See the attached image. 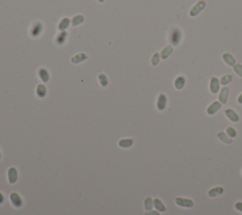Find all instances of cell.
<instances>
[{"mask_svg": "<svg viewBox=\"0 0 242 215\" xmlns=\"http://www.w3.org/2000/svg\"><path fill=\"white\" fill-rule=\"evenodd\" d=\"M153 206H154V208L158 210V211H166V207H164V205L163 204V202L159 199V198H155V199H153Z\"/></svg>", "mask_w": 242, "mask_h": 215, "instance_id": "obj_18", "label": "cell"}, {"mask_svg": "<svg viewBox=\"0 0 242 215\" xmlns=\"http://www.w3.org/2000/svg\"><path fill=\"white\" fill-rule=\"evenodd\" d=\"M4 202V195H2V192H0V204H2Z\"/></svg>", "mask_w": 242, "mask_h": 215, "instance_id": "obj_33", "label": "cell"}, {"mask_svg": "<svg viewBox=\"0 0 242 215\" xmlns=\"http://www.w3.org/2000/svg\"><path fill=\"white\" fill-rule=\"evenodd\" d=\"M67 32L65 31V30H63V31H62L61 33H59L58 35H57V38H56V43L59 44V45H62L64 43H65V41H66V39H67Z\"/></svg>", "mask_w": 242, "mask_h": 215, "instance_id": "obj_16", "label": "cell"}, {"mask_svg": "<svg viewBox=\"0 0 242 215\" xmlns=\"http://www.w3.org/2000/svg\"><path fill=\"white\" fill-rule=\"evenodd\" d=\"M145 215H160L158 210H149L145 213Z\"/></svg>", "mask_w": 242, "mask_h": 215, "instance_id": "obj_31", "label": "cell"}, {"mask_svg": "<svg viewBox=\"0 0 242 215\" xmlns=\"http://www.w3.org/2000/svg\"><path fill=\"white\" fill-rule=\"evenodd\" d=\"M0 158H1V153H0Z\"/></svg>", "mask_w": 242, "mask_h": 215, "instance_id": "obj_36", "label": "cell"}, {"mask_svg": "<svg viewBox=\"0 0 242 215\" xmlns=\"http://www.w3.org/2000/svg\"><path fill=\"white\" fill-rule=\"evenodd\" d=\"M98 81H100V85L102 87H106L108 85V82H109L108 78H107L105 74H100V75H98Z\"/></svg>", "mask_w": 242, "mask_h": 215, "instance_id": "obj_25", "label": "cell"}, {"mask_svg": "<svg viewBox=\"0 0 242 215\" xmlns=\"http://www.w3.org/2000/svg\"><path fill=\"white\" fill-rule=\"evenodd\" d=\"M159 61H160V55L158 53H155L154 55L152 56V59H151V64L153 66H155L159 63Z\"/></svg>", "mask_w": 242, "mask_h": 215, "instance_id": "obj_30", "label": "cell"}, {"mask_svg": "<svg viewBox=\"0 0 242 215\" xmlns=\"http://www.w3.org/2000/svg\"><path fill=\"white\" fill-rule=\"evenodd\" d=\"M36 94L39 97L43 98L47 95V87L43 84H39L36 89Z\"/></svg>", "mask_w": 242, "mask_h": 215, "instance_id": "obj_20", "label": "cell"}, {"mask_svg": "<svg viewBox=\"0 0 242 215\" xmlns=\"http://www.w3.org/2000/svg\"><path fill=\"white\" fill-rule=\"evenodd\" d=\"M97 1L100 2V3H103V2L105 1V0H97Z\"/></svg>", "mask_w": 242, "mask_h": 215, "instance_id": "obj_35", "label": "cell"}, {"mask_svg": "<svg viewBox=\"0 0 242 215\" xmlns=\"http://www.w3.org/2000/svg\"><path fill=\"white\" fill-rule=\"evenodd\" d=\"M70 23H71V21H70L69 18H67V17L62 18L61 20V22H60V24H59V29L62 30V31H63L64 29H66L69 27Z\"/></svg>", "mask_w": 242, "mask_h": 215, "instance_id": "obj_22", "label": "cell"}, {"mask_svg": "<svg viewBox=\"0 0 242 215\" xmlns=\"http://www.w3.org/2000/svg\"><path fill=\"white\" fill-rule=\"evenodd\" d=\"M184 84H185V78L183 76H178L177 78L175 79L174 85H175V88L177 90H182L183 88Z\"/></svg>", "mask_w": 242, "mask_h": 215, "instance_id": "obj_21", "label": "cell"}, {"mask_svg": "<svg viewBox=\"0 0 242 215\" xmlns=\"http://www.w3.org/2000/svg\"><path fill=\"white\" fill-rule=\"evenodd\" d=\"M42 32H43V25L40 22H36L35 24H33V26L31 27L30 31H29L31 37H33V38L39 37L42 34Z\"/></svg>", "mask_w": 242, "mask_h": 215, "instance_id": "obj_4", "label": "cell"}, {"mask_svg": "<svg viewBox=\"0 0 242 215\" xmlns=\"http://www.w3.org/2000/svg\"><path fill=\"white\" fill-rule=\"evenodd\" d=\"M9 199H10V202L13 203V205L15 207V208H20L23 205V201H22L20 195L17 194V192H12L9 195Z\"/></svg>", "mask_w": 242, "mask_h": 215, "instance_id": "obj_5", "label": "cell"}, {"mask_svg": "<svg viewBox=\"0 0 242 215\" xmlns=\"http://www.w3.org/2000/svg\"><path fill=\"white\" fill-rule=\"evenodd\" d=\"M217 138H218L219 140H221L222 143H227V144H230V143H233L232 138H230L229 136H228L225 132H223V131H221V132H218V133H217Z\"/></svg>", "mask_w": 242, "mask_h": 215, "instance_id": "obj_14", "label": "cell"}, {"mask_svg": "<svg viewBox=\"0 0 242 215\" xmlns=\"http://www.w3.org/2000/svg\"><path fill=\"white\" fill-rule=\"evenodd\" d=\"M228 96H229V89L227 87H223L221 90V93L218 95V99L221 104H226L228 101Z\"/></svg>", "mask_w": 242, "mask_h": 215, "instance_id": "obj_10", "label": "cell"}, {"mask_svg": "<svg viewBox=\"0 0 242 215\" xmlns=\"http://www.w3.org/2000/svg\"><path fill=\"white\" fill-rule=\"evenodd\" d=\"M152 207H153V199L149 196L145 199V209L146 210L149 211L152 209Z\"/></svg>", "mask_w": 242, "mask_h": 215, "instance_id": "obj_26", "label": "cell"}, {"mask_svg": "<svg viewBox=\"0 0 242 215\" xmlns=\"http://www.w3.org/2000/svg\"><path fill=\"white\" fill-rule=\"evenodd\" d=\"M233 67H234V71L236 72V74L239 76L240 77H242V64L237 63V64H235Z\"/></svg>", "mask_w": 242, "mask_h": 215, "instance_id": "obj_29", "label": "cell"}, {"mask_svg": "<svg viewBox=\"0 0 242 215\" xmlns=\"http://www.w3.org/2000/svg\"><path fill=\"white\" fill-rule=\"evenodd\" d=\"M222 59H223L224 62H225L226 64L230 65V66H234V65L236 64V60H235V58H234V57H233L232 55H231V54H229V53H224V54L222 55Z\"/></svg>", "mask_w": 242, "mask_h": 215, "instance_id": "obj_13", "label": "cell"}, {"mask_svg": "<svg viewBox=\"0 0 242 215\" xmlns=\"http://www.w3.org/2000/svg\"><path fill=\"white\" fill-rule=\"evenodd\" d=\"M236 209L239 211L242 212V202H237L236 203Z\"/></svg>", "mask_w": 242, "mask_h": 215, "instance_id": "obj_32", "label": "cell"}, {"mask_svg": "<svg viewBox=\"0 0 242 215\" xmlns=\"http://www.w3.org/2000/svg\"><path fill=\"white\" fill-rule=\"evenodd\" d=\"M167 101H168L167 96L164 94H161L158 97V100H157V109L159 110H164L167 106Z\"/></svg>", "mask_w": 242, "mask_h": 215, "instance_id": "obj_11", "label": "cell"}, {"mask_svg": "<svg viewBox=\"0 0 242 215\" xmlns=\"http://www.w3.org/2000/svg\"><path fill=\"white\" fill-rule=\"evenodd\" d=\"M172 52H173V47L171 46V45H167V46L164 47L161 52V58L163 60H167L168 57L172 54Z\"/></svg>", "mask_w": 242, "mask_h": 215, "instance_id": "obj_15", "label": "cell"}, {"mask_svg": "<svg viewBox=\"0 0 242 215\" xmlns=\"http://www.w3.org/2000/svg\"><path fill=\"white\" fill-rule=\"evenodd\" d=\"M133 144H134L133 139H122L118 143V145L120 147H122V148H129V147H130Z\"/></svg>", "mask_w": 242, "mask_h": 215, "instance_id": "obj_19", "label": "cell"}, {"mask_svg": "<svg viewBox=\"0 0 242 215\" xmlns=\"http://www.w3.org/2000/svg\"><path fill=\"white\" fill-rule=\"evenodd\" d=\"M237 102L239 104H241L242 105V94L238 96V98H237Z\"/></svg>", "mask_w": 242, "mask_h": 215, "instance_id": "obj_34", "label": "cell"}, {"mask_svg": "<svg viewBox=\"0 0 242 215\" xmlns=\"http://www.w3.org/2000/svg\"><path fill=\"white\" fill-rule=\"evenodd\" d=\"M38 74H39V77L42 79L43 82L46 83L49 80V74H48L47 70L45 69V68H41L38 72Z\"/></svg>", "mask_w": 242, "mask_h": 215, "instance_id": "obj_17", "label": "cell"}, {"mask_svg": "<svg viewBox=\"0 0 242 215\" xmlns=\"http://www.w3.org/2000/svg\"><path fill=\"white\" fill-rule=\"evenodd\" d=\"M219 91V80L216 76L211 77L210 79V92L214 95L217 94Z\"/></svg>", "mask_w": 242, "mask_h": 215, "instance_id": "obj_7", "label": "cell"}, {"mask_svg": "<svg viewBox=\"0 0 242 215\" xmlns=\"http://www.w3.org/2000/svg\"><path fill=\"white\" fill-rule=\"evenodd\" d=\"M205 6H206V3L203 1V0H200V1L198 2L197 4H195L194 7L191 9L190 13H189L190 16L194 17V16L198 15V14H199V13H201V11L205 8Z\"/></svg>", "mask_w": 242, "mask_h": 215, "instance_id": "obj_3", "label": "cell"}, {"mask_svg": "<svg viewBox=\"0 0 242 215\" xmlns=\"http://www.w3.org/2000/svg\"><path fill=\"white\" fill-rule=\"evenodd\" d=\"M85 60H87V56L84 53H80L78 55L74 56L73 58L71 59V61L73 63H79V62H81V61H83Z\"/></svg>", "mask_w": 242, "mask_h": 215, "instance_id": "obj_23", "label": "cell"}, {"mask_svg": "<svg viewBox=\"0 0 242 215\" xmlns=\"http://www.w3.org/2000/svg\"><path fill=\"white\" fill-rule=\"evenodd\" d=\"M224 189L222 187H215L208 191V196L209 197H216L223 194Z\"/></svg>", "mask_w": 242, "mask_h": 215, "instance_id": "obj_12", "label": "cell"}, {"mask_svg": "<svg viewBox=\"0 0 242 215\" xmlns=\"http://www.w3.org/2000/svg\"><path fill=\"white\" fill-rule=\"evenodd\" d=\"M221 102L215 101V102H213V103L207 108L206 111H207V113H208L209 115H213V114H215V113H216L218 109H221Z\"/></svg>", "mask_w": 242, "mask_h": 215, "instance_id": "obj_8", "label": "cell"}, {"mask_svg": "<svg viewBox=\"0 0 242 215\" xmlns=\"http://www.w3.org/2000/svg\"><path fill=\"white\" fill-rule=\"evenodd\" d=\"M182 41V32L178 28H172L169 33V42L173 45H178Z\"/></svg>", "mask_w": 242, "mask_h": 215, "instance_id": "obj_1", "label": "cell"}, {"mask_svg": "<svg viewBox=\"0 0 242 215\" xmlns=\"http://www.w3.org/2000/svg\"><path fill=\"white\" fill-rule=\"evenodd\" d=\"M224 112H225L226 116L228 117V119L230 121H232L234 123H236V122L239 121V116H238V114H237V113L234 109H225Z\"/></svg>", "mask_w": 242, "mask_h": 215, "instance_id": "obj_9", "label": "cell"}, {"mask_svg": "<svg viewBox=\"0 0 242 215\" xmlns=\"http://www.w3.org/2000/svg\"><path fill=\"white\" fill-rule=\"evenodd\" d=\"M84 21V17L83 15L81 14H79V15H76L73 19H72V26L76 27V26H79L80 24H81V23Z\"/></svg>", "mask_w": 242, "mask_h": 215, "instance_id": "obj_24", "label": "cell"}, {"mask_svg": "<svg viewBox=\"0 0 242 215\" xmlns=\"http://www.w3.org/2000/svg\"><path fill=\"white\" fill-rule=\"evenodd\" d=\"M232 79H233L232 76H231V75H226V76H222L221 78V84L227 85V84H229L231 81H232Z\"/></svg>", "mask_w": 242, "mask_h": 215, "instance_id": "obj_27", "label": "cell"}, {"mask_svg": "<svg viewBox=\"0 0 242 215\" xmlns=\"http://www.w3.org/2000/svg\"><path fill=\"white\" fill-rule=\"evenodd\" d=\"M226 132H227V135L229 136L230 138H235L236 136V129H235L234 128H232V127L227 128Z\"/></svg>", "mask_w": 242, "mask_h": 215, "instance_id": "obj_28", "label": "cell"}, {"mask_svg": "<svg viewBox=\"0 0 242 215\" xmlns=\"http://www.w3.org/2000/svg\"><path fill=\"white\" fill-rule=\"evenodd\" d=\"M8 178H9V182L10 184H14L17 178H18V174H17V170L14 167H10L8 171Z\"/></svg>", "mask_w": 242, "mask_h": 215, "instance_id": "obj_6", "label": "cell"}, {"mask_svg": "<svg viewBox=\"0 0 242 215\" xmlns=\"http://www.w3.org/2000/svg\"><path fill=\"white\" fill-rule=\"evenodd\" d=\"M175 202L179 207H183V208H192L194 206V202L189 198L176 197Z\"/></svg>", "mask_w": 242, "mask_h": 215, "instance_id": "obj_2", "label": "cell"}]
</instances>
